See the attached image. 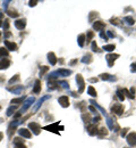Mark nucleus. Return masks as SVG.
<instances>
[{
  "mask_svg": "<svg viewBox=\"0 0 136 148\" xmlns=\"http://www.w3.org/2000/svg\"><path fill=\"white\" fill-rule=\"evenodd\" d=\"M82 120H83L85 123H89V122H91V120H92V119H91L90 114H87V113H86V114H85V113H83V114H82Z\"/></svg>",
  "mask_w": 136,
  "mask_h": 148,
  "instance_id": "obj_33",
  "label": "nucleus"
},
{
  "mask_svg": "<svg viewBox=\"0 0 136 148\" xmlns=\"http://www.w3.org/2000/svg\"><path fill=\"white\" fill-rule=\"evenodd\" d=\"M111 113L112 114H116L117 116L122 115V113H124V106L121 104H114L111 106Z\"/></svg>",
  "mask_w": 136,
  "mask_h": 148,
  "instance_id": "obj_3",
  "label": "nucleus"
},
{
  "mask_svg": "<svg viewBox=\"0 0 136 148\" xmlns=\"http://www.w3.org/2000/svg\"><path fill=\"white\" fill-rule=\"evenodd\" d=\"M70 74H72V71H70V70L59 69L58 71H56V72H53V73L50 74V76H51V77L57 79V75H59V76H68V75H70Z\"/></svg>",
  "mask_w": 136,
  "mask_h": 148,
  "instance_id": "obj_2",
  "label": "nucleus"
},
{
  "mask_svg": "<svg viewBox=\"0 0 136 148\" xmlns=\"http://www.w3.org/2000/svg\"><path fill=\"white\" fill-rule=\"evenodd\" d=\"M5 46H6L7 50H10V51H16V50H17V45H16L15 42L5 40Z\"/></svg>",
  "mask_w": 136,
  "mask_h": 148,
  "instance_id": "obj_11",
  "label": "nucleus"
},
{
  "mask_svg": "<svg viewBox=\"0 0 136 148\" xmlns=\"http://www.w3.org/2000/svg\"><path fill=\"white\" fill-rule=\"evenodd\" d=\"M14 146L15 148H27L24 145V140L22 138H14Z\"/></svg>",
  "mask_w": 136,
  "mask_h": 148,
  "instance_id": "obj_18",
  "label": "nucleus"
},
{
  "mask_svg": "<svg viewBox=\"0 0 136 148\" xmlns=\"http://www.w3.org/2000/svg\"><path fill=\"white\" fill-rule=\"evenodd\" d=\"M15 112H16V106H14V105H13V106H10V107L7 110V116H12Z\"/></svg>",
  "mask_w": 136,
  "mask_h": 148,
  "instance_id": "obj_36",
  "label": "nucleus"
},
{
  "mask_svg": "<svg viewBox=\"0 0 136 148\" xmlns=\"http://www.w3.org/2000/svg\"><path fill=\"white\" fill-rule=\"evenodd\" d=\"M20 116H22V113H20V112H17V113L14 115V120H18Z\"/></svg>",
  "mask_w": 136,
  "mask_h": 148,
  "instance_id": "obj_51",
  "label": "nucleus"
},
{
  "mask_svg": "<svg viewBox=\"0 0 136 148\" xmlns=\"http://www.w3.org/2000/svg\"><path fill=\"white\" fill-rule=\"evenodd\" d=\"M3 22H5V23H3L2 27H3V30H5V31H7V30L9 29V19H5Z\"/></svg>",
  "mask_w": 136,
  "mask_h": 148,
  "instance_id": "obj_44",
  "label": "nucleus"
},
{
  "mask_svg": "<svg viewBox=\"0 0 136 148\" xmlns=\"http://www.w3.org/2000/svg\"><path fill=\"white\" fill-rule=\"evenodd\" d=\"M10 1H3V7L7 9V7H8V3H9Z\"/></svg>",
  "mask_w": 136,
  "mask_h": 148,
  "instance_id": "obj_58",
  "label": "nucleus"
},
{
  "mask_svg": "<svg viewBox=\"0 0 136 148\" xmlns=\"http://www.w3.org/2000/svg\"><path fill=\"white\" fill-rule=\"evenodd\" d=\"M90 103H91V104H93V105H94L95 107H97V108H99V110L101 111V113H102V114H103L104 116H107V112H106V110H104V108H102V107H101V106H100V105L97 104V101H95V100H93V99H91V100H90Z\"/></svg>",
  "mask_w": 136,
  "mask_h": 148,
  "instance_id": "obj_26",
  "label": "nucleus"
},
{
  "mask_svg": "<svg viewBox=\"0 0 136 148\" xmlns=\"http://www.w3.org/2000/svg\"><path fill=\"white\" fill-rule=\"evenodd\" d=\"M34 101H35V98H34V97H30V98H27V99H26V101L24 103L23 108L20 110V113H22V114H24L25 112L30 108V106H32V104H33Z\"/></svg>",
  "mask_w": 136,
  "mask_h": 148,
  "instance_id": "obj_5",
  "label": "nucleus"
},
{
  "mask_svg": "<svg viewBox=\"0 0 136 148\" xmlns=\"http://www.w3.org/2000/svg\"><path fill=\"white\" fill-rule=\"evenodd\" d=\"M0 110H1V107H0Z\"/></svg>",
  "mask_w": 136,
  "mask_h": 148,
  "instance_id": "obj_64",
  "label": "nucleus"
},
{
  "mask_svg": "<svg viewBox=\"0 0 136 148\" xmlns=\"http://www.w3.org/2000/svg\"><path fill=\"white\" fill-rule=\"evenodd\" d=\"M126 139H127V143L129 146H132V147L136 146V132H131L126 137Z\"/></svg>",
  "mask_w": 136,
  "mask_h": 148,
  "instance_id": "obj_10",
  "label": "nucleus"
},
{
  "mask_svg": "<svg viewBox=\"0 0 136 148\" xmlns=\"http://www.w3.org/2000/svg\"><path fill=\"white\" fill-rule=\"evenodd\" d=\"M107 124H108L109 129L112 130L114 132H118V131L120 130L119 125H118V123H117L116 120H115L114 117H107Z\"/></svg>",
  "mask_w": 136,
  "mask_h": 148,
  "instance_id": "obj_1",
  "label": "nucleus"
},
{
  "mask_svg": "<svg viewBox=\"0 0 136 148\" xmlns=\"http://www.w3.org/2000/svg\"><path fill=\"white\" fill-rule=\"evenodd\" d=\"M110 23L112 24V25H117V26H121V23H120V21L116 17H112V18H110Z\"/></svg>",
  "mask_w": 136,
  "mask_h": 148,
  "instance_id": "obj_37",
  "label": "nucleus"
},
{
  "mask_svg": "<svg viewBox=\"0 0 136 148\" xmlns=\"http://www.w3.org/2000/svg\"><path fill=\"white\" fill-rule=\"evenodd\" d=\"M87 132L90 136H97L99 129L95 124H90V125H87Z\"/></svg>",
  "mask_w": 136,
  "mask_h": 148,
  "instance_id": "obj_13",
  "label": "nucleus"
},
{
  "mask_svg": "<svg viewBox=\"0 0 136 148\" xmlns=\"http://www.w3.org/2000/svg\"><path fill=\"white\" fill-rule=\"evenodd\" d=\"M49 98H51V96H50V95H48V96H44V97H42V98L40 99L39 101H38V105L35 106V111H38V110L40 108V106H41V105H42V104H43V103H44L45 100H48Z\"/></svg>",
  "mask_w": 136,
  "mask_h": 148,
  "instance_id": "obj_24",
  "label": "nucleus"
},
{
  "mask_svg": "<svg viewBox=\"0 0 136 148\" xmlns=\"http://www.w3.org/2000/svg\"><path fill=\"white\" fill-rule=\"evenodd\" d=\"M106 27V24H104V22H102V21H95L94 23H93V30H95V31H101L102 32V30Z\"/></svg>",
  "mask_w": 136,
  "mask_h": 148,
  "instance_id": "obj_12",
  "label": "nucleus"
},
{
  "mask_svg": "<svg viewBox=\"0 0 136 148\" xmlns=\"http://www.w3.org/2000/svg\"><path fill=\"white\" fill-rule=\"evenodd\" d=\"M2 22H3V21H0V26H2V25H3V23H2Z\"/></svg>",
  "mask_w": 136,
  "mask_h": 148,
  "instance_id": "obj_62",
  "label": "nucleus"
},
{
  "mask_svg": "<svg viewBox=\"0 0 136 148\" xmlns=\"http://www.w3.org/2000/svg\"><path fill=\"white\" fill-rule=\"evenodd\" d=\"M86 41V36L85 34H79L77 38V42L79 47H84V43Z\"/></svg>",
  "mask_w": 136,
  "mask_h": 148,
  "instance_id": "obj_23",
  "label": "nucleus"
},
{
  "mask_svg": "<svg viewBox=\"0 0 136 148\" xmlns=\"http://www.w3.org/2000/svg\"><path fill=\"white\" fill-rule=\"evenodd\" d=\"M100 37L102 38V39H103V40H104V41H107V40H108V39H109V38H108V36H107V33H104V32H103V31H102V32H101V33H100Z\"/></svg>",
  "mask_w": 136,
  "mask_h": 148,
  "instance_id": "obj_48",
  "label": "nucleus"
},
{
  "mask_svg": "<svg viewBox=\"0 0 136 148\" xmlns=\"http://www.w3.org/2000/svg\"><path fill=\"white\" fill-rule=\"evenodd\" d=\"M89 110L92 112V113H95V114L97 113V111L95 110V108H94V106H90V107H89Z\"/></svg>",
  "mask_w": 136,
  "mask_h": 148,
  "instance_id": "obj_53",
  "label": "nucleus"
},
{
  "mask_svg": "<svg viewBox=\"0 0 136 148\" xmlns=\"http://www.w3.org/2000/svg\"><path fill=\"white\" fill-rule=\"evenodd\" d=\"M121 132H120V136L124 138V137H126V134H127V131H129V128H124L122 130H120Z\"/></svg>",
  "mask_w": 136,
  "mask_h": 148,
  "instance_id": "obj_46",
  "label": "nucleus"
},
{
  "mask_svg": "<svg viewBox=\"0 0 136 148\" xmlns=\"http://www.w3.org/2000/svg\"><path fill=\"white\" fill-rule=\"evenodd\" d=\"M7 90L8 91H10V92L15 93V95H20V93L23 92V87L22 86H16V87H14V88H12V87H8L7 88Z\"/></svg>",
  "mask_w": 136,
  "mask_h": 148,
  "instance_id": "obj_16",
  "label": "nucleus"
},
{
  "mask_svg": "<svg viewBox=\"0 0 136 148\" xmlns=\"http://www.w3.org/2000/svg\"><path fill=\"white\" fill-rule=\"evenodd\" d=\"M18 133H20V137H23V138H27V139H30V138L32 137L31 131H28L27 129H24V128H22V129L18 130Z\"/></svg>",
  "mask_w": 136,
  "mask_h": 148,
  "instance_id": "obj_17",
  "label": "nucleus"
},
{
  "mask_svg": "<svg viewBox=\"0 0 136 148\" xmlns=\"http://www.w3.org/2000/svg\"><path fill=\"white\" fill-rule=\"evenodd\" d=\"M100 79H101V80H103V81H111V82H114V81H116L117 80V77H115L114 75L108 74V73L100 74Z\"/></svg>",
  "mask_w": 136,
  "mask_h": 148,
  "instance_id": "obj_14",
  "label": "nucleus"
},
{
  "mask_svg": "<svg viewBox=\"0 0 136 148\" xmlns=\"http://www.w3.org/2000/svg\"><path fill=\"white\" fill-rule=\"evenodd\" d=\"M99 121H101V117H100V116H97V117H94V119H93V122H94L93 124H95V123H97V122H99Z\"/></svg>",
  "mask_w": 136,
  "mask_h": 148,
  "instance_id": "obj_54",
  "label": "nucleus"
},
{
  "mask_svg": "<svg viewBox=\"0 0 136 148\" xmlns=\"http://www.w3.org/2000/svg\"><path fill=\"white\" fill-rule=\"evenodd\" d=\"M24 99H25V97H20V98H14V99H12V104L14 105H20V104H23V101H24Z\"/></svg>",
  "mask_w": 136,
  "mask_h": 148,
  "instance_id": "obj_28",
  "label": "nucleus"
},
{
  "mask_svg": "<svg viewBox=\"0 0 136 148\" xmlns=\"http://www.w3.org/2000/svg\"><path fill=\"white\" fill-rule=\"evenodd\" d=\"M12 36V33L10 32H8V31H5V38H8Z\"/></svg>",
  "mask_w": 136,
  "mask_h": 148,
  "instance_id": "obj_57",
  "label": "nucleus"
},
{
  "mask_svg": "<svg viewBox=\"0 0 136 148\" xmlns=\"http://www.w3.org/2000/svg\"><path fill=\"white\" fill-rule=\"evenodd\" d=\"M7 15L10 16V17H15V18H16V17H18L20 14H18L16 10H12V9H9V10H7Z\"/></svg>",
  "mask_w": 136,
  "mask_h": 148,
  "instance_id": "obj_35",
  "label": "nucleus"
},
{
  "mask_svg": "<svg viewBox=\"0 0 136 148\" xmlns=\"http://www.w3.org/2000/svg\"><path fill=\"white\" fill-rule=\"evenodd\" d=\"M97 16V12H91V13H90V16H89V21H90V22H93V19L95 18Z\"/></svg>",
  "mask_w": 136,
  "mask_h": 148,
  "instance_id": "obj_41",
  "label": "nucleus"
},
{
  "mask_svg": "<svg viewBox=\"0 0 136 148\" xmlns=\"http://www.w3.org/2000/svg\"><path fill=\"white\" fill-rule=\"evenodd\" d=\"M2 138H3V133H2V132H0V141L2 140Z\"/></svg>",
  "mask_w": 136,
  "mask_h": 148,
  "instance_id": "obj_60",
  "label": "nucleus"
},
{
  "mask_svg": "<svg viewBox=\"0 0 136 148\" xmlns=\"http://www.w3.org/2000/svg\"><path fill=\"white\" fill-rule=\"evenodd\" d=\"M8 50H7V48H5V47H2V48H0V58H5V57H7L8 56Z\"/></svg>",
  "mask_w": 136,
  "mask_h": 148,
  "instance_id": "obj_30",
  "label": "nucleus"
},
{
  "mask_svg": "<svg viewBox=\"0 0 136 148\" xmlns=\"http://www.w3.org/2000/svg\"><path fill=\"white\" fill-rule=\"evenodd\" d=\"M10 66V60L7 58H3L0 60V70H6Z\"/></svg>",
  "mask_w": 136,
  "mask_h": 148,
  "instance_id": "obj_20",
  "label": "nucleus"
},
{
  "mask_svg": "<svg viewBox=\"0 0 136 148\" xmlns=\"http://www.w3.org/2000/svg\"><path fill=\"white\" fill-rule=\"evenodd\" d=\"M108 130L106 129V128H101V129L99 130V133H97V137L101 139V138H103V137H107L108 136Z\"/></svg>",
  "mask_w": 136,
  "mask_h": 148,
  "instance_id": "obj_25",
  "label": "nucleus"
},
{
  "mask_svg": "<svg viewBox=\"0 0 136 148\" xmlns=\"http://www.w3.org/2000/svg\"><path fill=\"white\" fill-rule=\"evenodd\" d=\"M48 60H49V63H50V65H52V66H55L56 64H57V57L55 55V53H48Z\"/></svg>",
  "mask_w": 136,
  "mask_h": 148,
  "instance_id": "obj_19",
  "label": "nucleus"
},
{
  "mask_svg": "<svg viewBox=\"0 0 136 148\" xmlns=\"http://www.w3.org/2000/svg\"><path fill=\"white\" fill-rule=\"evenodd\" d=\"M26 26V19L22 18V19H17L15 22V27L18 29V30H24Z\"/></svg>",
  "mask_w": 136,
  "mask_h": 148,
  "instance_id": "obj_15",
  "label": "nucleus"
},
{
  "mask_svg": "<svg viewBox=\"0 0 136 148\" xmlns=\"http://www.w3.org/2000/svg\"><path fill=\"white\" fill-rule=\"evenodd\" d=\"M131 72L132 73H136V62L131 65Z\"/></svg>",
  "mask_w": 136,
  "mask_h": 148,
  "instance_id": "obj_49",
  "label": "nucleus"
},
{
  "mask_svg": "<svg viewBox=\"0 0 136 148\" xmlns=\"http://www.w3.org/2000/svg\"><path fill=\"white\" fill-rule=\"evenodd\" d=\"M122 92H124V95H125V97H128L129 99H134L135 97H133L132 95H131V92L127 90V89H122Z\"/></svg>",
  "mask_w": 136,
  "mask_h": 148,
  "instance_id": "obj_42",
  "label": "nucleus"
},
{
  "mask_svg": "<svg viewBox=\"0 0 136 148\" xmlns=\"http://www.w3.org/2000/svg\"><path fill=\"white\" fill-rule=\"evenodd\" d=\"M20 80V74H16V75H14L10 80H9V84H13V83H15V82H17Z\"/></svg>",
  "mask_w": 136,
  "mask_h": 148,
  "instance_id": "obj_39",
  "label": "nucleus"
},
{
  "mask_svg": "<svg viewBox=\"0 0 136 148\" xmlns=\"http://www.w3.org/2000/svg\"><path fill=\"white\" fill-rule=\"evenodd\" d=\"M117 58H119V55H118V54H108V55L106 56V59H107V62H108V66H109V67L114 66V64H115Z\"/></svg>",
  "mask_w": 136,
  "mask_h": 148,
  "instance_id": "obj_7",
  "label": "nucleus"
},
{
  "mask_svg": "<svg viewBox=\"0 0 136 148\" xmlns=\"http://www.w3.org/2000/svg\"><path fill=\"white\" fill-rule=\"evenodd\" d=\"M78 107L81 108V111L84 113V112H85V110H86V108H85V101H82L81 104H78Z\"/></svg>",
  "mask_w": 136,
  "mask_h": 148,
  "instance_id": "obj_47",
  "label": "nucleus"
},
{
  "mask_svg": "<svg viewBox=\"0 0 136 148\" xmlns=\"http://www.w3.org/2000/svg\"><path fill=\"white\" fill-rule=\"evenodd\" d=\"M70 95H72V96H73V97H77L78 95L76 92H74V91H70Z\"/></svg>",
  "mask_w": 136,
  "mask_h": 148,
  "instance_id": "obj_59",
  "label": "nucleus"
},
{
  "mask_svg": "<svg viewBox=\"0 0 136 148\" xmlns=\"http://www.w3.org/2000/svg\"><path fill=\"white\" fill-rule=\"evenodd\" d=\"M89 81H90V82H97L99 79H97V77H92V79H89Z\"/></svg>",
  "mask_w": 136,
  "mask_h": 148,
  "instance_id": "obj_56",
  "label": "nucleus"
},
{
  "mask_svg": "<svg viewBox=\"0 0 136 148\" xmlns=\"http://www.w3.org/2000/svg\"><path fill=\"white\" fill-rule=\"evenodd\" d=\"M129 92H131V95H132L133 97H135V88H131Z\"/></svg>",
  "mask_w": 136,
  "mask_h": 148,
  "instance_id": "obj_55",
  "label": "nucleus"
},
{
  "mask_svg": "<svg viewBox=\"0 0 136 148\" xmlns=\"http://www.w3.org/2000/svg\"><path fill=\"white\" fill-rule=\"evenodd\" d=\"M76 82H77V86H78V93H82L84 92V89H85V81L83 79V76L81 74H77L76 76Z\"/></svg>",
  "mask_w": 136,
  "mask_h": 148,
  "instance_id": "obj_4",
  "label": "nucleus"
},
{
  "mask_svg": "<svg viewBox=\"0 0 136 148\" xmlns=\"http://www.w3.org/2000/svg\"><path fill=\"white\" fill-rule=\"evenodd\" d=\"M124 22H126L128 25H134L135 24V19L133 18L132 16H125L124 17Z\"/></svg>",
  "mask_w": 136,
  "mask_h": 148,
  "instance_id": "obj_29",
  "label": "nucleus"
},
{
  "mask_svg": "<svg viewBox=\"0 0 136 148\" xmlns=\"http://www.w3.org/2000/svg\"><path fill=\"white\" fill-rule=\"evenodd\" d=\"M93 37H94L93 31H89V32H87V37H86V43L91 42V41H92V39H93Z\"/></svg>",
  "mask_w": 136,
  "mask_h": 148,
  "instance_id": "obj_38",
  "label": "nucleus"
},
{
  "mask_svg": "<svg viewBox=\"0 0 136 148\" xmlns=\"http://www.w3.org/2000/svg\"><path fill=\"white\" fill-rule=\"evenodd\" d=\"M58 83L62 86L64 89H69V83H68V82H66V81H60V82H58Z\"/></svg>",
  "mask_w": 136,
  "mask_h": 148,
  "instance_id": "obj_43",
  "label": "nucleus"
},
{
  "mask_svg": "<svg viewBox=\"0 0 136 148\" xmlns=\"http://www.w3.org/2000/svg\"><path fill=\"white\" fill-rule=\"evenodd\" d=\"M37 3H38V1H37V0H33V1H30V2H28L30 7H34V6H37Z\"/></svg>",
  "mask_w": 136,
  "mask_h": 148,
  "instance_id": "obj_50",
  "label": "nucleus"
},
{
  "mask_svg": "<svg viewBox=\"0 0 136 148\" xmlns=\"http://www.w3.org/2000/svg\"><path fill=\"white\" fill-rule=\"evenodd\" d=\"M87 93H89L91 97H97V90H95V89H94V87H92V86H90V87L87 88Z\"/></svg>",
  "mask_w": 136,
  "mask_h": 148,
  "instance_id": "obj_27",
  "label": "nucleus"
},
{
  "mask_svg": "<svg viewBox=\"0 0 136 148\" xmlns=\"http://www.w3.org/2000/svg\"><path fill=\"white\" fill-rule=\"evenodd\" d=\"M115 48H116V46H115V45H107V46H103V48H102V49H104L106 51L111 53V51H114V50H115Z\"/></svg>",
  "mask_w": 136,
  "mask_h": 148,
  "instance_id": "obj_32",
  "label": "nucleus"
},
{
  "mask_svg": "<svg viewBox=\"0 0 136 148\" xmlns=\"http://www.w3.org/2000/svg\"><path fill=\"white\" fill-rule=\"evenodd\" d=\"M117 97H118V99L119 100H121V101H124L125 100V95H124V92H122V89H119V90H117Z\"/></svg>",
  "mask_w": 136,
  "mask_h": 148,
  "instance_id": "obj_34",
  "label": "nucleus"
},
{
  "mask_svg": "<svg viewBox=\"0 0 136 148\" xmlns=\"http://www.w3.org/2000/svg\"><path fill=\"white\" fill-rule=\"evenodd\" d=\"M49 71V67L48 66H41L40 67V73H39V75L42 77V76H44L45 75V73Z\"/></svg>",
  "mask_w": 136,
  "mask_h": 148,
  "instance_id": "obj_31",
  "label": "nucleus"
},
{
  "mask_svg": "<svg viewBox=\"0 0 136 148\" xmlns=\"http://www.w3.org/2000/svg\"><path fill=\"white\" fill-rule=\"evenodd\" d=\"M20 123H22L20 121H18V120H14V121H13V122L9 124V128H8V137H9V138H12L13 132H15L16 127H17Z\"/></svg>",
  "mask_w": 136,
  "mask_h": 148,
  "instance_id": "obj_8",
  "label": "nucleus"
},
{
  "mask_svg": "<svg viewBox=\"0 0 136 148\" xmlns=\"http://www.w3.org/2000/svg\"><path fill=\"white\" fill-rule=\"evenodd\" d=\"M2 17H3V13H1V12H0V21L2 19Z\"/></svg>",
  "mask_w": 136,
  "mask_h": 148,
  "instance_id": "obj_61",
  "label": "nucleus"
},
{
  "mask_svg": "<svg viewBox=\"0 0 136 148\" xmlns=\"http://www.w3.org/2000/svg\"><path fill=\"white\" fill-rule=\"evenodd\" d=\"M0 41H1V32H0Z\"/></svg>",
  "mask_w": 136,
  "mask_h": 148,
  "instance_id": "obj_63",
  "label": "nucleus"
},
{
  "mask_svg": "<svg viewBox=\"0 0 136 148\" xmlns=\"http://www.w3.org/2000/svg\"><path fill=\"white\" fill-rule=\"evenodd\" d=\"M75 64H77V59H73V60L69 62V65H70V66H74Z\"/></svg>",
  "mask_w": 136,
  "mask_h": 148,
  "instance_id": "obj_52",
  "label": "nucleus"
},
{
  "mask_svg": "<svg viewBox=\"0 0 136 148\" xmlns=\"http://www.w3.org/2000/svg\"><path fill=\"white\" fill-rule=\"evenodd\" d=\"M92 51H94V53H100V49H99V47H97L95 41H92Z\"/></svg>",
  "mask_w": 136,
  "mask_h": 148,
  "instance_id": "obj_40",
  "label": "nucleus"
},
{
  "mask_svg": "<svg viewBox=\"0 0 136 148\" xmlns=\"http://www.w3.org/2000/svg\"><path fill=\"white\" fill-rule=\"evenodd\" d=\"M28 128H30V130H31L35 136L40 134L41 127H40L39 123H37V122H30V123H28Z\"/></svg>",
  "mask_w": 136,
  "mask_h": 148,
  "instance_id": "obj_6",
  "label": "nucleus"
},
{
  "mask_svg": "<svg viewBox=\"0 0 136 148\" xmlns=\"http://www.w3.org/2000/svg\"><path fill=\"white\" fill-rule=\"evenodd\" d=\"M107 36L108 38H116L117 34L114 32V31H111V30H109V31H107Z\"/></svg>",
  "mask_w": 136,
  "mask_h": 148,
  "instance_id": "obj_45",
  "label": "nucleus"
},
{
  "mask_svg": "<svg viewBox=\"0 0 136 148\" xmlns=\"http://www.w3.org/2000/svg\"><path fill=\"white\" fill-rule=\"evenodd\" d=\"M82 62H83L84 64H91V63L93 62L92 55H91V54H86V55H84L83 59H82Z\"/></svg>",
  "mask_w": 136,
  "mask_h": 148,
  "instance_id": "obj_22",
  "label": "nucleus"
},
{
  "mask_svg": "<svg viewBox=\"0 0 136 148\" xmlns=\"http://www.w3.org/2000/svg\"><path fill=\"white\" fill-rule=\"evenodd\" d=\"M58 103L60 104L61 107L67 108L69 106V98H68V96H61V97H59Z\"/></svg>",
  "mask_w": 136,
  "mask_h": 148,
  "instance_id": "obj_9",
  "label": "nucleus"
},
{
  "mask_svg": "<svg viewBox=\"0 0 136 148\" xmlns=\"http://www.w3.org/2000/svg\"><path fill=\"white\" fill-rule=\"evenodd\" d=\"M33 92L37 93V95L41 92V81L40 80H35L34 87H33Z\"/></svg>",
  "mask_w": 136,
  "mask_h": 148,
  "instance_id": "obj_21",
  "label": "nucleus"
}]
</instances>
